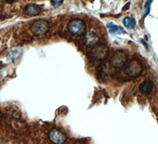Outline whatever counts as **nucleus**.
<instances>
[{
    "mask_svg": "<svg viewBox=\"0 0 158 144\" xmlns=\"http://www.w3.org/2000/svg\"><path fill=\"white\" fill-rule=\"evenodd\" d=\"M143 71V66L142 63L137 59H132L130 61L125 67V72L131 77H138Z\"/></svg>",
    "mask_w": 158,
    "mask_h": 144,
    "instance_id": "f257e3e1",
    "label": "nucleus"
},
{
    "mask_svg": "<svg viewBox=\"0 0 158 144\" xmlns=\"http://www.w3.org/2000/svg\"><path fill=\"white\" fill-rule=\"evenodd\" d=\"M68 30L72 35L74 36H81L85 33V25L81 20L75 19L73 20L69 23Z\"/></svg>",
    "mask_w": 158,
    "mask_h": 144,
    "instance_id": "f03ea898",
    "label": "nucleus"
},
{
    "mask_svg": "<svg viewBox=\"0 0 158 144\" xmlns=\"http://www.w3.org/2000/svg\"><path fill=\"white\" fill-rule=\"evenodd\" d=\"M31 30L36 36H41L47 33L49 30V24L47 21L40 19L37 20L32 24Z\"/></svg>",
    "mask_w": 158,
    "mask_h": 144,
    "instance_id": "7ed1b4c3",
    "label": "nucleus"
},
{
    "mask_svg": "<svg viewBox=\"0 0 158 144\" xmlns=\"http://www.w3.org/2000/svg\"><path fill=\"white\" fill-rule=\"evenodd\" d=\"M51 142L54 144H63L67 140V135L59 128L51 130L48 134Z\"/></svg>",
    "mask_w": 158,
    "mask_h": 144,
    "instance_id": "20e7f679",
    "label": "nucleus"
},
{
    "mask_svg": "<svg viewBox=\"0 0 158 144\" xmlns=\"http://www.w3.org/2000/svg\"><path fill=\"white\" fill-rule=\"evenodd\" d=\"M108 48L105 45L95 44L92 49V54L97 60H103L108 56Z\"/></svg>",
    "mask_w": 158,
    "mask_h": 144,
    "instance_id": "39448f33",
    "label": "nucleus"
},
{
    "mask_svg": "<svg viewBox=\"0 0 158 144\" xmlns=\"http://www.w3.org/2000/svg\"><path fill=\"white\" fill-rule=\"evenodd\" d=\"M127 62V55L122 51H116L113 54L111 58V64L115 68H120Z\"/></svg>",
    "mask_w": 158,
    "mask_h": 144,
    "instance_id": "423d86ee",
    "label": "nucleus"
},
{
    "mask_svg": "<svg viewBox=\"0 0 158 144\" xmlns=\"http://www.w3.org/2000/svg\"><path fill=\"white\" fill-rule=\"evenodd\" d=\"M25 13L29 16H36L40 13L41 9H40V6L36 4H28L25 7L24 10Z\"/></svg>",
    "mask_w": 158,
    "mask_h": 144,
    "instance_id": "0eeeda50",
    "label": "nucleus"
},
{
    "mask_svg": "<svg viewBox=\"0 0 158 144\" xmlns=\"http://www.w3.org/2000/svg\"><path fill=\"white\" fill-rule=\"evenodd\" d=\"M153 87V81L149 79H146V80H144L142 84H140L139 87V90L142 93L145 94H149V93L152 91Z\"/></svg>",
    "mask_w": 158,
    "mask_h": 144,
    "instance_id": "6e6552de",
    "label": "nucleus"
},
{
    "mask_svg": "<svg viewBox=\"0 0 158 144\" xmlns=\"http://www.w3.org/2000/svg\"><path fill=\"white\" fill-rule=\"evenodd\" d=\"M108 29H109L110 32L112 34H122V33H126V31L123 29L122 27L118 26V25H115L112 22H109L107 25Z\"/></svg>",
    "mask_w": 158,
    "mask_h": 144,
    "instance_id": "1a4fd4ad",
    "label": "nucleus"
},
{
    "mask_svg": "<svg viewBox=\"0 0 158 144\" xmlns=\"http://www.w3.org/2000/svg\"><path fill=\"white\" fill-rule=\"evenodd\" d=\"M123 23L124 26L130 29H134L135 25H136L135 19H133L132 18H130V17H126V18H124L123 21Z\"/></svg>",
    "mask_w": 158,
    "mask_h": 144,
    "instance_id": "9d476101",
    "label": "nucleus"
},
{
    "mask_svg": "<svg viewBox=\"0 0 158 144\" xmlns=\"http://www.w3.org/2000/svg\"><path fill=\"white\" fill-rule=\"evenodd\" d=\"M97 36L93 32H89L86 34V42L89 45L97 44Z\"/></svg>",
    "mask_w": 158,
    "mask_h": 144,
    "instance_id": "9b49d317",
    "label": "nucleus"
},
{
    "mask_svg": "<svg viewBox=\"0 0 158 144\" xmlns=\"http://www.w3.org/2000/svg\"><path fill=\"white\" fill-rule=\"evenodd\" d=\"M152 2H153V0H147L146 1V5H145V16L149 14V11H150V6Z\"/></svg>",
    "mask_w": 158,
    "mask_h": 144,
    "instance_id": "f8f14e48",
    "label": "nucleus"
},
{
    "mask_svg": "<svg viewBox=\"0 0 158 144\" xmlns=\"http://www.w3.org/2000/svg\"><path fill=\"white\" fill-rule=\"evenodd\" d=\"M63 2V0H52V4L55 7H58L59 6L61 5Z\"/></svg>",
    "mask_w": 158,
    "mask_h": 144,
    "instance_id": "ddd939ff",
    "label": "nucleus"
},
{
    "mask_svg": "<svg viewBox=\"0 0 158 144\" xmlns=\"http://www.w3.org/2000/svg\"><path fill=\"white\" fill-rule=\"evenodd\" d=\"M129 6H130V3H127V5L125 6H124V7H123V10H126V8H129Z\"/></svg>",
    "mask_w": 158,
    "mask_h": 144,
    "instance_id": "4468645a",
    "label": "nucleus"
},
{
    "mask_svg": "<svg viewBox=\"0 0 158 144\" xmlns=\"http://www.w3.org/2000/svg\"><path fill=\"white\" fill-rule=\"evenodd\" d=\"M74 144H85V143H83V142H76Z\"/></svg>",
    "mask_w": 158,
    "mask_h": 144,
    "instance_id": "2eb2a0df",
    "label": "nucleus"
},
{
    "mask_svg": "<svg viewBox=\"0 0 158 144\" xmlns=\"http://www.w3.org/2000/svg\"><path fill=\"white\" fill-rule=\"evenodd\" d=\"M0 121H1V114H0Z\"/></svg>",
    "mask_w": 158,
    "mask_h": 144,
    "instance_id": "dca6fc26",
    "label": "nucleus"
}]
</instances>
